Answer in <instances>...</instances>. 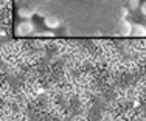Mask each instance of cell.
I'll return each instance as SVG.
<instances>
[{
    "instance_id": "1",
    "label": "cell",
    "mask_w": 146,
    "mask_h": 121,
    "mask_svg": "<svg viewBox=\"0 0 146 121\" xmlns=\"http://www.w3.org/2000/svg\"><path fill=\"white\" fill-rule=\"evenodd\" d=\"M34 28H36V25H34L33 20H22V22L17 25L16 33L19 34V36H30V34L34 33Z\"/></svg>"
},
{
    "instance_id": "2",
    "label": "cell",
    "mask_w": 146,
    "mask_h": 121,
    "mask_svg": "<svg viewBox=\"0 0 146 121\" xmlns=\"http://www.w3.org/2000/svg\"><path fill=\"white\" fill-rule=\"evenodd\" d=\"M44 25L47 26L48 30H58L59 26H61V20H59L56 16H45L44 17Z\"/></svg>"
},
{
    "instance_id": "3",
    "label": "cell",
    "mask_w": 146,
    "mask_h": 121,
    "mask_svg": "<svg viewBox=\"0 0 146 121\" xmlns=\"http://www.w3.org/2000/svg\"><path fill=\"white\" fill-rule=\"evenodd\" d=\"M132 25L134 23L129 19H123L120 23V34H123V36H132Z\"/></svg>"
},
{
    "instance_id": "4",
    "label": "cell",
    "mask_w": 146,
    "mask_h": 121,
    "mask_svg": "<svg viewBox=\"0 0 146 121\" xmlns=\"http://www.w3.org/2000/svg\"><path fill=\"white\" fill-rule=\"evenodd\" d=\"M132 36L146 37V25L145 23H134L132 25Z\"/></svg>"
},
{
    "instance_id": "5",
    "label": "cell",
    "mask_w": 146,
    "mask_h": 121,
    "mask_svg": "<svg viewBox=\"0 0 146 121\" xmlns=\"http://www.w3.org/2000/svg\"><path fill=\"white\" fill-rule=\"evenodd\" d=\"M33 16H34V11L30 9V8H20L19 9V17L22 20H31Z\"/></svg>"
},
{
    "instance_id": "6",
    "label": "cell",
    "mask_w": 146,
    "mask_h": 121,
    "mask_svg": "<svg viewBox=\"0 0 146 121\" xmlns=\"http://www.w3.org/2000/svg\"><path fill=\"white\" fill-rule=\"evenodd\" d=\"M140 5H141V0H127V8H129L131 11L140 9Z\"/></svg>"
},
{
    "instance_id": "7",
    "label": "cell",
    "mask_w": 146,
    "mask_h": 121,
    "mask_svg": "<svg viewBox=\"0 0 146 121\" xmlns=\"http://www.w3.org/2000/svg\"><path fill=\"white\" fill-rule=\"evenodd\" d=\"M129 11H131L129 8H121V9H120L121 17H123V19H127V17H129Z\"/></svg>"
},
{
    "instance_id": "8",
    "label": "cell",
    "mask_w": 146,
    "mask_h": 121,
    "mask_svg": "<svg viewBox=\"0 0 146 121\" xmlns=\"http://www.w3.org/2000/svg\"><path fill=\"white\" fill-rule=\"evenodd\" d=\"M140 13L143 14V17H146V0H145V2L140 5Z\"/></svg>"
},
{
    "instance_id": "9",
    "label": "cell",
    "mask_w": 146,
    "mask_h": 121,
    "mask_svg": "<svg viewBox=\"0 0 146 121\" xmlns=\"http://www.w3.org/2000/svg\"><path fill=\"white\" fill-rule=\"evenodd\" d=\"M145 22H146V17H145ZM145 25H146V23H145Z\"/></svg>"
}]
</instances>
